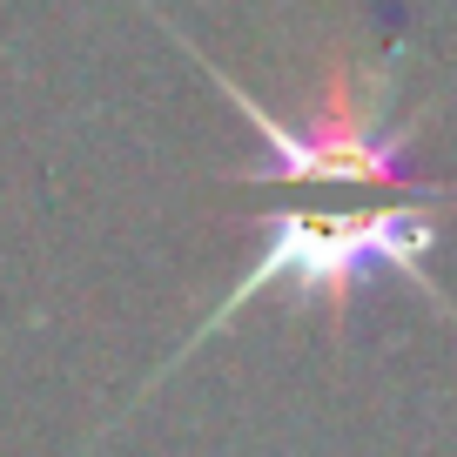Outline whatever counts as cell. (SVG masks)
I'll use <instances>...</instances> for the list:
<instances>
[{"label": "cell", "mask_w": 457, "mask_h": 457, "mask_svg": "<svg viewBox=\"0 0 457 457\" xmlns=\"http://www.w3.org/2000/svg\"><path fill=\"white\" fill-rule=\"evenodd\" d=\"M430 243H437V209H417V202H370V209H303V202H289V209L270 215L262 249L249 256V270L236 276V289L222 296V310L182 343V357L195 350L202 337L228 329L262 289H289L296 303H323L329 323H343L357 283H370L377 270L417 283L457 323L451 296H444V289L430 283V270H424ZM182 357H175V363H182Z\"/></svg>", "instance_id": "obj_1"}, {"label": "cell", "mask_w": 457, "mask_h": 457, "mask_svg": "<svg viewBox=\"0 0 457 457\" xmlns=\"http://www.w3.org/2000/svg\"><path fill=\"white\" fill-rule=\"evenodd\" d=\"M175 41H182V34H175ZM182 47L195 54V41H182ZM202 74H215V87L228 95V108L270 142V162H262V169H243V182H377V188L444 195V182L417 175L411 155H403V148L417 142V129H384L390 95H397V47H390L384 61L329 54L310 129H283V121H276L270 108H256V95H243L215 61H202Z\"/></svg>", "instance_id": "obj_2"}]
</instances>
